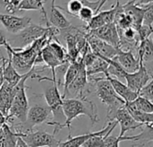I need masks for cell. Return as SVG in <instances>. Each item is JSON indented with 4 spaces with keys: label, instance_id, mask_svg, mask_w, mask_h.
Here are the masks:
<instances>
[{
    "label": "cell",
    "instance_id": "cell-41",
    "mask_svg": "<svg viewBox=\"0 0 153 147\" xmlns=\"http://www.w3.org/2000/svg\"><path fill=\"white\" fill-rule=\"evenodd\" d=\"M55 2H56V0H52V3H51V6H55L56 4H55Z\"/></svg>",
    "mask_w": 153,
    "mask_h": 147
},
{
    "label": "cell",
    "instance_id": "cell-34",
    "mask_svg": "<svg viewBox=\"0 0 153 147\" xmlns=\"http://www.w3.org/2000/svg\"><path fill=\"white\" fill-rule=\"evenodd\" d=\"M123 141L122 137H114L108 135L103 142L102 147H119L120 142Z\"/></svg>",
    "mask_w": 153,
    "mask_h": 147
},
{
    "label": "cell",
    "instance_id": "cell-24",
    "mask_svg": "<svg viewBox=\"0 0 153 147\" xmlns=\"http://www.w3.org/2000/svg\"><path fill=\"white\" fill-rule=\"evenodd\" d=\"M17 137L6 123L0 128V147H15Z\"/></svg>",
    "mask_w": 153,
    "mask_h": 147
},
{
    "label": "cell",
    "instance_id": "cell-13",
    "mask_svg": "<svg viewBox=\"0 0 153 147\" xmlns=\"http://www.w3.org/2000/svg\"><path fill=\"white\" fill-rule=\"evenodd\" d=\"M87 42L91 49V51L100 57L112 59L114 58L118 52V49L109 45L108 43L87 34Z\"/></svg>",
    "mask_w": 153,
    "mask_h": 147
},
{
    "label": "cell",
    "instance_id": "cell-4",
    "mask_svg": "<svg viewBox=\"0 0 153 147\" xmlns=\"http://www.w3.org/2000/svg\"><path fill=\"white\" fill-rule=\"evenodd\" d=\"M31 78L38 79L39 82L43 81V80L51 82V84L45 88L43 97L45 98L47 106L50 109L54 119H56V122H59L61 119H65L63 113V109H62L63 99H62V95L59 93V89L56 84V82L54 81L52 78L46 77V76L40 77L38 75H34Z\"/></svg>",
    "mask_w": 153,
    "mask_h": 147
},
{
    "label": "cell",
    "instance_id": "cell-7",
    "mask_svg": "<svg viewBox=\"0 0 153 147\" xmlns=\"http://www.w3.org/2000/svg\"><path fill=\"white\" fill-rule=\"evenodd\" d=\"M152 73L150 71L147 66L140 60L139 69L134 73H125V80L126 85L129 89L135 93H139L140 90L144 87L152 79Z\"/></svg>",
    "mask_w": 153,
    "mask_h": 147
},
{
    "label": "cell",
    "instance_id": "cell-25",
    "mask_svg": "<svg viewBox=\"0 0 153 147\" xmlns=\"http://www.w3.org/2000/svg\"><path fill=\"white\" fill-rule=\"evenodd\" d=\"M109 66V64L103 58L97 57V58L94 60V62L88 67H86V74L88 76L95 75L98 74H104L105 76L108 75V68Z\"/></svg>",
    "mask_w": 153,
    "mask_h": 147
},
{
    "label": "cell",
    "instance_id": "cell-11",
    "mask_svg": "<svg viewBox=\"0 0 153 147\" xmlns=\"http://www.w3.org/2000/svg\"><path fill=\"white\" fill-rule=\"evenodd\" d=\"M87 34L94 36L117 49L119 48V35L114 22L103 25L98 29L88 31Z\"/></svg>",
    "mask_w": 153,
    "mask_h": 147
},
{
    "label": "cell",
    "instance_id": "cell-8",
    "mask_svg": "<svg viewBox=\"0 0 153 147\" xmlns=\"http://www.w3.org/2000/svg\"><path fill=\"white\" fill-rule=\"evenodd\" d=\"M108 121H116L117 124H119L121 128V131L118 137H123L127 131L130 130H135L138 128H142L143 126V124H140L136 122L129 114V112L126 110L125 105L117 109L116 111H114L111 114L107 115Z\"/></svg>",
    "mask_w": 153,
    "mask_h": 147
},
{
    "label": "cell",
    "instance_id": "cell-38",
    "mask_svg": "<svg viewBox=\"0 0 153 147\" xmlns=\"http://www.w3.org/2000/svg\"><path fill=\"white\" fill-rule=\"evenodd\" d=\"M5 58L4 57V59L2 60L1 62V65H0V88L2 87L3 84H4V75H3V68H4V64L5 62Z\"/></svg>",
    "mask_w": 153,
    "mask_h": 147
},
{
    "label": "cell",
    "instance_id": "cell-37",
    "mask_svg": "<svg viewBox=\"0 0 153 147\" xmlns=\"http://www.w3.org/2000/svg\"><path fill=\"white\" fill-rule=\"evenodd\" d=\"M7 43H8V40H7L5 34H4V31L0 28V48L1 47H4V46Z\"/></svg>",
    "mask_w": 153,
    "mask_h": 147
},
{
    "label": "cell",
    "instance_id": "cell-6",
    "mask_svg": "<svg viewBox=\"0 0 153 147\" xmlns=\"http://www.w3.org/2000/svg\"><path fill=\"white\" fill-rule=\"evenodd\" d=\"M21 137L28 147H57L60 140H57L55 136L45 131L29 132L26 134H16Z\"/></svg>",
    "mask_w": 153,
    "mask_h": 147
},
{
    "label": "cell",
    "instance_id": "cell-10",
    "mask_svg": "<svg viewBox=\"0 0 153 147\" xmlns=\"http://www.w3.org/2000/svg\"><path fill=\"white\" fill-rule=\"evenodd\" d=\"M89 84L88 82V75L86 74L85 66L82 63V66L74 78V80L70 84V85L67 88L65 99H66L68 96H71L73 99H82V98H87V95L85 94L86 87Z\"/></svg>",
    "mask_w": 153,
    "mask_h": 147
},
{
    "label": "cell",
    "instance_id": "cell-2",
    "mask_svg": "<svg viewBox=\"0 0 153 147\" xmlns=\"http://www.w3.org/2000/svg\"><path fill=\"white\" fill-rule=\"evenodd\" d=\"M63 113L65 118V120L63 124L60 125L59 130L67 128L70 131L71 129V123L72 121L78 118L79 116L84 115L87 116L91 125L94 126L97 122H99V113L98 108L95 103L91 101L88 100V98H82V99H73V98H66L63 100L62 104Z\"/></svg>",
    "mask_w": 153,
    "mask_h": 147
},
{
    "label": "cell",
    "instance_id": "cell-22",
    "mask_svg": "<svg viewBox=\"0 0 153 147\" xmlns=\"http://www.w3.org/2000/svg\"><path fill=\"white\" fill-rule=\"evenodd\" d=\"M125 107L126 110L129 112L131 117L138 123L143 124V125H150L153 124V113H145L138 110L133 101L130 102H126Z\"/></svg>",
    "mask_w": 153,
    "mask_h": 147
},
{
    "label": "cell",
    "instance_id": "cell-27",
    "mask_svg": "<svg viewBox=\"0 0 153 147\" xmlns=\"http://www.w3.org/2000/svg\"><path fill=\"white\" fill-rule=\"evenodd\" d=\"M48 48L52 51V53L56 56V57L61 62L64 63L65 61L67 60V54H66V49L60 44L58 39L50 41L48 44Z\"/></svg>",
    "mask_w": 153,
    "mask_h": 147
},
{
    "label": "cell",
    "instance_id": "cell-42",
    "mask_svg": "<svg viewBox=\"0 0 153 147\" xmlns=\"http://www.w3.org/2000/svg\"><path fill=\"white\" fill-rule=\"evenodd\" d=\"M130 147H137V146L136 145H132Z\"/></svg>",
    "mask_w": 153,
    "mask_h": 147
},
{
    "label": "cell",
    "instance_id": "cell-36",
    "mask_svg": "<svg viewBox=\"0 0 153 147\" xmlns=\"http://www.w3.org/2000/svg\"><path fill=\"white\" fill-rule=\"evenodd\" d=\"M153 22V8H152V3L150 4L144 13L143 15V24L144 25H148L152 27Z\"/></svg>",
    "mask_w": 153,
    "mask_h": 147
},
{
    "label": "cell",
    "instance_id": "cell-19",
    "mask_svg": "<svg viewBox=\"0 0 153 147\" xmlns=\"http://www.w3.org/2000/svg\"><path fill=\"white\" fill-rule=\"evenodd\" d=\"M3 75H4V82L12 87H14L21 81V79L24 76V74L23 75L19 74L15 70V68L13 66L10 56H8V58L5 60L4 64Z\"/></svg>",
    "mask_w": 153,
    "mask_h": 147
},
{
    "label": "cell",
    "instance_id": "cell-14",
    "mask_svg": "<svg viewBox=\"0 0 153 147\" xmlns=\"http://www.w3.org/2000/svg\"><path fill=\"white\" fill-rule=\"evenodd\" d=\"M150 4H152V3H150ZM150 4L142 7V6H138L135 4V0H130L127 3H126L125 4H122L124 13L131 19L132 27L136 31L143 24V15H144L145 10Z\"/></svg>",
    "mask_w": 153,
    "mask_h": 147
},
{
    "label": "cell",
    "instance_id": "cell-30",
    "mask_svg": "<svg viewBox=\"0 0 153 147\" xmlns=\"http://www.w3.org/2000/svg\"><path fill=\"white\" fill-rule=\"evenodd\" d=\"M133 102L134 107L138 110L145 113H153L152 101H150L143 97L138 96L134 101H133Z\"/></svg>",
    "mask_w": 153,
    "mask_h": 147
},
{
    "label": "cell",
    "instance_id": "cell-35",
    "mask_svg": "<svg viewBox=\"0 0 153 147\" xmlns=\"http://www.w3.org/2000/svg\"><path fill=\"white\" fill-rule=\"evenodd\" d=\"M152 27L148 26V25H144L142 24L141 27L137 30V34H138V38L140 41H143L148 38H150L152 34Z\"/></svg>",
    "mask_w": 153,
    "mask_h": 147
},
{
    "label": "cell",
    "instance_id": "cell-20",
    "mask_svg": "<svg viewBox=\"0 0 153 147\" xmlns=\"http://www.w3.org/2000/svg\"><path fill=\"white\" fill-rule=\"evenodd\" d=\"M48 20L51 26H53L58 30L66 29L71 25V23L67 20V18L63 14L61 10H59L56 5L51 6L49 15H48Z\"/></svg>",
    "mask_w": 153,
    "mask_h": 147
},
{
    "label": "cell",
    "instance_id": "cell-31",
    "mask_svg": "<svg viewBox=\"0 0 153 147\" xmlns=\"http://www.w3.org/2000/svg\"><path fill=\"white\" fill-rule=\"evenodd\" d=\"M22 0H2V4L4 5L6 13L9 14H13L18 12V7Z\"/></svg>",
    "mask_w": 153,
    "mask_h": 147
},
{
    "label": "cell",
    "instance_id": "cell-28",
    "mask_svg": "<svg viewBox=\"0 0 153 147\" xmlns=\"http://www.w3.org/2000/svg\"><path fill=\"white\" fill-rule=\"evenodd\" d=\"M48 0H22L18 7V11L40 10L43 11L44 4Z\"/></svg>",
    "mask_w": 153,
    "mask_h": 147
},
{
    "label": "cell",
    "instance_id": "cell-1",
    "mask_svg": "<svg viewBox=\"0 0 153 147\" xmlns=\"http://www.w3.org/2000/svg\"><path fill=\"white\" fill-rule=\"evenodd\" d=\"M48 67L46 66L43 68L39 69L38 66H32V68L21 79V81L13 87V99L9 110V113L6 117V123L10 121H14L23 124L26 120L27 112L29 110V101L26 95V81L30 78L33 75H39V73L45 71Z\"/></svg>",
    "mask_w": 153,
    "mask_h": 147
},
{
    "label": "cell",
    "instance_id": "cell-21",
    "mask_svg": "<svg viewBox=\"0 0 153 147\" xmlns=\"http://www.w3.org/2000/svg\"><path fill=\"white\" fill-rule=\"evenodd\" d=\"M137 58L143 61V64L152 62L153 59V42L152 36L143 41L139 42L136 49Z\"/></svg>",
    "mask_w": 153,
    "mask_h": 147
},
{
    "label": "cell",
    "instance_id": "cell-18",
    "mask_svg": "<svg viewBox=\"0 0 153 147\" xmlns=\"http://www.w3.org/2000/svg\"><path fill=\"white\" fill-rule=\"evenodd\" d=\"M13 99V87L4 82L0 88V112L7 117Z\"/></svg>",
    "mask_w": 153,
    "mask_h": 147
},
{
    "label": "cell",
    "instance_id": "cell-3",
    "mask_svg": "<svg viewBox=\"0 0 153 147\" xmlns=\"http://www.w3.org/2000/svg\"><path fill=\"white\" fill-rule=\"evenodd\" d=\"M88 82L90 84L94 85L95 94L105 105H107L108 115L125 105V101L116 93L110 82L106 77H95L94 75H91L88 76Z\"/></svg>",
    "mask_w": 153,
    "mask_h": 147
},
{
    "label": "cell",
    "instance_id": "cell-29",
    "mask_svg": "<svg viewBox=\"0 0 153 147\" xmlns=\"http://www.w3.org/2000/svg\"><path fill=\"white\" fill-rule=\"evenodd\" d=\"M59 10H63L66 12L68 14L74 16V17H78V13L81 11L82 4L79 0H68L66 2V8H63L59 5H56Z\"/></svg>",
    "mask_w": 153,
    "mask_h": 147
},
{
    "label": "cell",
    "instance_id": "cell-9",
    "mask_svg": "<svg viewBox=\"0 0 153 147\" xmlns=\"http://www.w3.org/2000/svg\"><path fill=\"white\" fill-rule=\"evenodd\" d=\"M121 9H122V4H120V0H117V4H113L109 10L100 11V12L97 13L92 17V19L87 23V25L83 26L84 30L86 31H88L98 29L103 25L108 24V23L113 22L117 13Z\"/></svg>",
    "mask_w": 153,
    "mask_h": 147
},
{
    "label": "cell",
    "instance_id": "cell-26",
    "mask_svg": "<svg viewBox=\"0 0 153 147\" xmlns=\"http://www.w3.org/2000/svg\"><path fill=\"white\" fill-rule=\"evenodd\" d=\"M99 131L97 132H88L86 134L77 136V137H72L71 133H69L68 138L65 142H60L59 146L57 147H81L86 140H88L90 137L95 136L98 134Z\"/></svg>",
    "mask_w": 153,
    "mask_h": 147
},
{
    "label": "cell",
    "instance_id": "cell-15",
    "mask_svg": "<svg viewBox=\"0 0 153 147\" xmlns=\"http://www.w3.org/2000/svg\"><path fill=\"white\" fill-rule=\"evenodd\" d=\"M126 73H134L139 69L140 60L133 51H123L118 49L117 55L114 57Z\"/></svg>",
    "mask_w": 153,
    "mask_h": 147
},
{
    "label": "cell",
    "instance_id": "cell-32",
    "mask_svg": "<svg viewBox=\"0 0 153 147\" xmlns=\"http://www.w3.org/2000/svg\"><path fill=\"white\" fill-rule=\"evenodd\" d=\"M138 96L143 97L150 101H153V79H152L144 87H143L138 93Z\"/></svg>",
    "mask_w": 153,
    "mask_h": 147
},
{
    "label": "cell",
    "instance_id": "cell-16",
    "mask_svg": "<svg viewBox=\"0 0 153 147\" xmlns=\"http://www.w3.org/2000/svg\"><path fill=\"white\" fill-rule=\"evenodd\" d=\"M123 141H134L138 143V146L141 147H152L153 140V126L143 125L142 127V131L139 135L135 136H123Z\"/></svg>",
    "mask_w": 153,
    "mask_h": 147
},
{
    "label": "cell",
    "instance_id": "cell-40",
    "mask_svg": "<svg viewBox=\"0 0 153 147\" xmlns=\"http://www.w3.org/2000/svg\"><path fill=\"white\" fill-rule=\"evenodd\" d=\"M5 123H6V117L4 116V115L0 112V128H1L4 124H5Z\"/></svg>",
    "mask_w": 153,
    "mask_h": 147
},
{
    "label": "cell",
    "instance_id": "cell-39",
    "mask_svg": "<svg viewBox=\"0 0 153 147\" xmlns=\"http://www.w3.org/2000/svg\"><path fill=\"white\" fill-rule=\"evenodd\" d=\"M15 147H28L26 146V144L22 141V139L21 137H17V142H16V146Z\"/></svg>",
    "mask_w": 153,
    "mask_h": 147
},
{
    "label": "cell",
    "instance_id": "cell-33",
    "mask_svg": "<svg viewBox=\"0 0 153 147\" xmlns=\"http://www.w3.org/2000/svg\"><path fill=\"white\" fill-rule=\"evenodd\" d=\"M94 16V12L93 10H91V8L89 7H86V6H82L81 11L79 12L78 13V17L80 20H82V22L88 23L91 19L92 17Z\"/></svg>",
    "mask_w": 153,
    "mask_h": 147
},
{
    "label": "cell",
    "instance_id": "cell-23",
    "mask_svg": "<svg viewBox=\"0 0 153 147\" xmlns=\"http://www.w3.org/2000/svg\"><path fill=\"white\" fill-rule=\"evenodd\" d=\"M82 66V59H79V60H77L75 62H72L69 65V66H68V68H67V70H66V72L65 74L64 79H63V85H64V93H63V95H62L63 100L65 99V96L68 86L70 85V84L74 80V78L78 75Z\"/></svg>",
    "mask_w": 153,
    "mask_h": 147
},
{
    "label": "cell",
    "instance_id": "cell-12",
    "mask_svg": "<svg viewBox=\"0 0 153 147\" xmlns=\"http://www.w3.org/2000/svg\"><path fill=\"white\" fill-rule=\"evenodd\" d=\"M0 22L8 32L17 34L31 22V18L9 13H0Z\"/></svg>",
    "mask_w": 153,
    "mask_h": 147
},
{
    "label": "cell",
    "instance_id": "cell-5",
    "mask_svg": "<svg viewBox=\"0 0 153 147\" xmlns=\"http://www.w3.org/2000/svg\"><path fill=\"white\" fill-rule=\"evenodd\" d=\"M47 31V27L30 22L22 31L15 34L14 38L8 41L12 48L25 49L31 45L36 40L42 37Z\"/></svg>",
    "mask_w": 153,
    "mask_h": 147
},
{
    "label": "cell",
    "instance_id": "cell-17",
    "mask_svg": "<svg viewBox=\"0 0 153 147\" xmlns=\"http://www.w3.org/2000/svg\"><path fill=\"white\" fill-rule=\"evenodd\" d=\"M111 84L114 91L116 92V93L125 101V102H130L134 101L137 97H138V93L132 91L131 89H129L127 87L126 84H125L123 82H121L120 80L111 77L109 75L105 76Z\"/></svg>",
    "mask_w": 153,
    "mask_h": 147
}]
</instances>
